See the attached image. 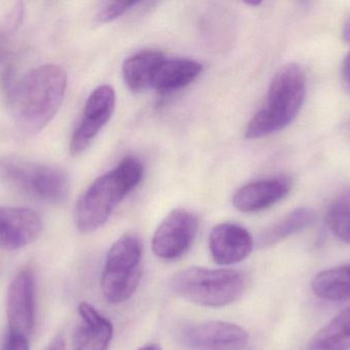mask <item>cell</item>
Masks as SVG:
<instances>
[{
    "instance_id": "23",
    "label": "cell",
    "mask_w": 350,
    "mask_h": 350,
    "mask_svg": "<svg viewBox=\"0 0 350 350\" xmlns=\"http://www.w3.org/2000/svg\"><path fill=\"white\" fill-rule=\"evenodd\" d=\"M342 84L343 88L350 94V53L345 58V62H343Z\"/></svg>"
},
{
    "instance_id": "19",
    "label": "cell",
    "mask_w": 350,
    "mask_h": 350,
    "mask_svg": "<svg viewBox=\"0 0 350 350\" xmlns=\"http://www.w3.org/2000/svg\"><path fill=\"white\" fill-rule=\"evenodd\" d=\"M314 212L308 208H299L288 214L283 219L265 229L259 236L258 244L261 248H267L282 242L285 238L301 232L314 223Z\"/></svg>"
},
{
    "instance_id": "28",
    "label": "cell",
    "mask_w": 350,
    "mask_h": 350,
    "mask_svg": "<svg viewBox=\"0 0 350 350\" xmlns=\"http://www.w3.org/2000/svg\"><path fill=\"white\" fill-rule=\"evenodd\" d=\"M2 51H3V47H2L1 41H0V55H1Z\"/></svg>"
},
{
    "instance_id": "11",
    "label": "cell",
    "mask_w": 350,
    "mask_h": 350,
    "mask_svg": "<svg viewBox=\"0 0 350 350\" xmlns=\"http://www.w3.org/2000/svg\"><path fill=\"white\" fill-rule=\"evenodd\" d=\"M254 248L250 232L234 223H222L210 232L209 249L218 265L237 264L245 260Z\"/></svg>"
},
{
    "instance_id": "3",
    "label": "cell",
    "mask_w": 350,
    "mask_h": 350,
    "mask_svg": "<svg viewBox=\"0 0 350 350\" xmlns=\"http://www.w3.org/2000/svg\"><path fill=\"white\" fill-rule=\"evenodd\" d=\"M306 96L304 69L296 63L286 64L269 84L267 104L249 121L246 137L259 139L285 129L301 110Z\"/></svg>"
},
{
    "instance_id": "1",
    "label": "cell",
    "mask_w": 350,
    "mask_h": 350,
    "mask_svg": "<svg viewBox=\"0 0 350 350\" xmlns=\"http://www.w3.org/2000/svg\"><path fill=\"white\" fill-rule=\"evenodd\" d=\"M67 88V74L53 64L31 70L12 92V109L20 127L28 133L44 129L57 114Z\"/></svg>"
},
{
    "instance_id": "13",
    "label": "cell",
    "mask_w": 350,
    "mask_h": 350,
    "mask_svg": "<svg viewBox=\"0 0 350 350\" xmlns=\"http://www.w3.org/2000/svg\"><path fill=\"white\" fill-rule=\"evenodd\" d=\"M291 187V181L285 177L248 183L234 193L232 205L243 213L263 211L285 199Z\"/></svg>"
},
{
    "instance_id": "7",
    "label": "cell",
    "mask_w": 350,
    "mask_h": 350,
    "mask_svg": "<svg viewBox=\"0 0 350 350\" xmlns=\"http://www.w3.org/2000/svg\"><path fill=\"white\" fill-rule=\"evenodd\" d=\"M197 216L185 209L172 211L156 230L152 240L154 254L165 261H174L185 254L197 236Z\"/></svg>"
},
{
    "instance_id": "21",
    "label": "cell",
    "mask_w": 350,
    "mask_h": 350,
    "mask_svg": "<svg viewBox=\"0 0 350 350\" xmlns=\"http://www.w3.org/2000/svg\"><path fill=\"white\" fill-rule=\"evenodd\" d=\"M139 2L135 1H112L107 2L96 16V24H106V23L112 22L116 20L119 16L133 10L137 6Z\"/></svg>"
},
{
    "instance_id": "27",
    "label": "cell",
    "mask_w": 350,
    "mask_h": 350,
    "mask_svg": "<svg viewBox=\"0 0 350 350\" xmlns=\"http://www.w3.org/2000/svg\"><path fill=\"white\" fill-rule=\"evenodd\" d=\"M261 3V1H247L246 4L251 6H258Z\"/></svg>"
},
{
    "instance_id": "14",
    "label": "cell",
    "mask_w": 350,
    "mask_h": 350,
    "mask_svg": "<svg viewBox=\"0 0 350 350\" xmlns=\"http://www.w3.org/2000/svg\"><path fill=\"white\" fill-rule=\"evenodd\" d=\"M80 321L74 330L73 350H108L113 337V325L94 306L86 302L78 308Z\"/></svg>"
},
{
    "instance_id": "2",
    "label": "cell",
    "mask_w": 350,
    "mask_h": 350,
    "mask_svg": "<svg viewBox=\"0 0 350 350\" xmlns=\"http://www.w3.org/2000/svg\"><path fill=\"white\" fill-rule=\"evenodd\" d=\"M143 175L141 160L127 156L94 180L76 205L75 222L79 232L90 234L102 227L121 201L139 186Z\"/></svg>"
},
{
    "instance_id": "17",
    "label": "cell",
    "mask_w": 350,
    "mask_h": 350,
    "mask_svg": "<svg viewBox=\"0 0 350 350\" xmlns=\"http://www.w3.org/2000/svg\"><path fill=\"white\" fill-rule=\"evenodd\" d=\"M349 349L350 308H347L312 337L308 350Z\"/></svg>"
},
{
    "instance_id": "20",
    "label": "cell",
    "mask_w": 350,
    "mask_h": 350,
    "mask_svg": "<svg viewBox=\"0 0 350 350\" xmlns=\"http://www.w3.org/2000/svg\"><path fill=\"white\" fill-rule=\"evenodd\" d=\"M327 223L333 234L350 244V189L337 197L329 209Z\"/></svg>"
},
{
    "instance_id": "9",
    "label": "cell",
    "mask_w": 350,
    "mask_h": 350,
    "mask_svg": "<svg viewBox=\"0 0 350 350\" xmlns=\"http://www.w3.org/2000/svg\"><path fill=\"white\" fill-rule=\"evenodd\" d=\"M6 314L10 332L29 338L35 325V277L31 269H23L10 283Z\"/></svg>"
},
{
    "instance_id": "26",
    "label": "cell",
    "mask_w": 350,
    "mask_h": 350,
    "mask_svg": "<svg viewBox=\"0 0 350 350\" xmlns=\"http://www.w3.org/2000/svg\"><path fill=\"white\" fill-rule=\"evenodd\" d=\"M139 350H162L161 347L158 345H148L146 347H142Z\"/></svg>"
},
{
    "instance_id": "24",
    "label": "cell",
    "mask_w": 350,
    "mask_h": 350,
    "mask_svg": "<svg viewBox=\"0 0 350 350\" xmlns=\"http://www.w3.org/2000/svg\"><path fill=\"white\" fill-rule=\"evenodd\" d=\"M46 350H66V342L64 337H55Z\"/></svg>"
},
{
    "instance_id": "16",
    "label": "cell",
    "mask_w": 350,
    "mask_h": 350,
    "mask_svg": "<svg viewBox=\"0 0 350 350\" xmlns=\"http://www.w3.org/2000/svg\"><path fill=\"white\" fill-rule=\"evenodd\" d=\"M164 59L165 55L161 51L144 49L125 60L123 78L129 90L142 92L152 88L156 72Z\"/></svg>"
},
{
    "instance_id": "22",
    "label": "cell",
    "mask_w": 350,
    "mask_h": 350,
    "mask_svg": "<svg viewBox=\"0 0 350 350\" xmlns=\"http://www.w3.org/2000/svg\"><path fill=\"white\" fill-rule=\"evenodd\" d=\"M2 350H30L28 338L23 335L8 332Z\"/></svg>"
},
{
    "instance_id": "25",
    "label": "cell",
    "mask_w": 350,
    "mask_h": 350,
    "mask_svg": "<svg viewBox=\"0 0 350 350\" xmlns=\"http://www.w3.org/2000/svg\"><path fill=\"white\" fill-rule=\"evenodd\" d=\"M342 36L345 41L350 42V14L343 25Z\"/></svg>"
},
{
    "instance_id": "4",
    "label": "cell",
    "mask_w": 350,
    "mask_h": 350,
    "mask_svg": "<svg viewBox=\"0 0 350 350\" xmlns=\"http://www.w3.org/2000/svg\"><path fill=\"white\" fill-rule=\"evenodd\" d=\"M172 291L179 297L204 308H224L244 293V275L234 269L189 267L172 279Z\"/></svg>"
},
{
    "instance_id": "6",
    "label": "cell",
    "mask_w": 350,
    "mask_h": 350,
    "mask_svg": "<svg viewBox=\"0 0 350 350\" xmlns=\"http://www.w3.org/2000/svg\"><path fill=\"white\" fill-rule=\"evenodd\" d=\"M0 171L10 184L39 201L61 203L69 195L67 175L55 166L8 160L2 162Z\"/></svg>"
},
{
    "instance_id": "5",
    "label": "cell",
    "mask_w": 350,
    "mask_h": 350,
    "mask_svg": "<svg viewBox=\"0 0 350 350\" xmlns=\"http://www.w3.org/2000/svg\"><path fill=\"white\" fill-rule=\"evenodd\" d=\"M143 273V246L135 234H125L107 254L102 290L107 301L120 304L133 297Z\"/></svg>"
},
{
    "instance_id": "12",
    "label": "cell",
    "mask_w": 350,
    "mask_h": 350,
    "mask_svg": "<svg viewBox=\"0 0 350 350\" xmlns=\"http://www.w3.org/2000/svg\"><path fill=\"white\" fill-rule=\"evenodd\" d=\"M41 219L36 212L24 208L0 207V248L18 250L37 240Z\"/></svg>"
},
{
    "instance_id": "15",
    "label": "cell",
    "mask_w": 350,
    "mask_h": 350,
    "mask_svg": "<svg viewBox=\"0 0 350 350\" xmlns=\"http://www.w3.org/2000/svg\"><path fill=\"white\" fill-rule=\"evenodd\" d=\"M202 70V64L193 60L165 58L158 67L152 88L162 94L180 90L197 79Z\"/></svg>"
},
{
    "instance_id": "10",
    "label": "cell",
    "mask_w": 350,
    "mask_h": 350,
    "mask_svg": "<svg viewBox=\"0 0 350 350\" xmlns=\"http://www.w3.org/2000/svg\"><path fill=\"white\" fill-rule=\"evenodd\" d=\"M248 340L244 329L220 321L191 327L183 332L181 339L187 350H242Z\"/></svg>"
},
{
    "instance_id": "18",
    "label": "cell",
    "mask_w": 350,
    "mask_h": 350,
    "mask_svg": "<svg viewBox=\"0 0 350 350\" xmlns=\"http://www.w3.org/2000/svg\"><path fill=\"white\" fill-rule=\"evenodd\" d=\"M312 289L318 297L329 301L350 299V265L322 271L314 277Z\"/></svg>"
},
{
    "instance_id": "8",
    "label": "cell",
    "mask_w": 350,
    "mask_h": 350,
    "mask_svg": "<svg viewBox=\"0 0 350 350\" xmlns=\"http://www.w3.org/2000/svg\"><path fill=\"white\" fill-rule=\"evenodd\" d=\"M116 106V92L109 84L92 90L86 100L82 118L72 136L70 150L78 155L88 149L100 129L110 121Z\"/></svg>"
}]
</instances>
